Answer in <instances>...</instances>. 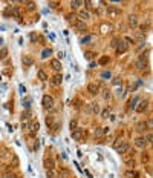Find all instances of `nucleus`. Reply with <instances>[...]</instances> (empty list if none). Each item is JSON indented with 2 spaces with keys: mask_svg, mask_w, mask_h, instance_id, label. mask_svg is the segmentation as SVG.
I'll use <instances>...</instances> for the list:
<instances>
[{
  "mask_svg": "<svg viewBox=\"0 0 153 178\" xmlns=\"http://www.w3.org/2000/svg\"><path fill=\"white\" fill-rule=\"evenodd\" d=\"M147 68V58H145V55L143 54L139 58H138V62H136V69H139V71H143Z\"/></svg>",
  "mask_w": 153,
  "mask_h": 178,
  "instance_id": "nucleus-2",
  "label": "nucleus"
},
{
  "mask_svg": "<svg viewBox=\"0 0 153 178\" xmlns=\"http://www.w3.org/2000/svg\"><path fill=\"white\" fill-rule=\"evenodd\" d=\"M6 55H8V49H6V48H2V49H0V60H5Z\"/></svg>",
  "mask_w": 153,
  "mask_h": 178,
  "instance_id": "nucleus-26",
  "label": "nucleus"
},
{
  "mask_svg": "<svg viewBox=\"0 0 153 178\" xmlns=\"http://www.w3.org/2000/svg\"><path fill=\"white\" fill-rule=\"evenodd\" d=\"M87 91H89V94H92V95H97L99 88H98L97 83H89V85H87Z\"/></svg>",
  "mask_w": 153,
  "mask_h": 178,
  "instance_id": "nucleus-7",
  "label": "nucleus"
},
{
  "mask_svg": "<svg viewBox=\"0 0 153 178\" xmlns=\"http://www.w3.org/2000/svg\"><path fill=\"white\" fill-rule=\"evenodd\" d=\"M90 112H92V114H98L99 112V105H97V103L90 105Z\"/></svg>",
  "mask_w": 153,
  "mask_h": 178,
  "instance_id": "nucleus-23",
  "label": "nucleus"
},
{
  "mask_svg": "<svg viewBox=\"0 0 153 178\" xmlns=\"http://www.w3.org/2000/svg\"><path fill=\"white\" fill-rule=\"evenodd\" d=\"M101 135H103V131H101V129H95V137H97V138H99Z\"/></svg>",
  "mask_w": 153,
  "mask_h": 178,
  "instance_id": "nucleus-38",
  "label": "nucleus"
},
{
  "mask_svg": "<svg viewBox=\"0 0 153 178\" xmlns=\"http://www.w3.org/2000/svg\"><path fill=\"white\" fill-rule=\"evenodd\" d=\"M12 166H14V167H17L18 166V158L17 157H12Z\"/></svg>",
  "mask_w": 153,
  "mask_h": 178,
  "instance_id": "nucleus-36",
  "label": "nucleus"
},
{
  "mask_svg": "<svg viewBox=\"0 0 153 178\" xmlns=\"http://www.w3.org/2000/svg\"><path fill=\"white\" fill-rule=\"evenodd\" d=\"M135 146L136 147H145V146H147V141H145L144 137H138L135 140Z\"/></svg>",
  "mask_w": 153,
  "mask_h": 178,
  "instance_id": "nucleus-13",
  "label": "nucleus"
},
{
  "mask_svg": "<svg viewBox=\"0 0 153 178\" xmlns=\"http://www.w3.org/2000/svg\"><path fill=\"white\" fill-rule=\"evenodd\" d=\"M109 131H110L109 127H104V129H103V134H109Z\"/></svg>",
  "mask_w": 153,
  "mask_h": 178,
  "instance_id": "nucleus-52",
  "label": "nucleus"
},
{
  "mask_svg": "<svg viewBox=\"0 0 153 178\" xmlns=\"http://www.w3.org/2000/svg\"><path fill=\"white\" fill-rule=\"evenodd\" d=\"M135 131H136L138 134H144V132H147V131H149V127H147V123H145V121H139V123H136Z\"/></svg>",
  "mask_w": 153,
  "mask_h": 178,
  "instance_id": "nucleus-3",
  "label": "nucleus"
},
{
  "mask_svg": "<svg viewBox=\"0 0 153 178\" xmlns=\"http://www.w3.org/2000/svg\"><path fill=\"white\" fill-rule=\"evenodd\" d=\"M46 123H48V126H52V117H48L46 118Z\"/></svg>",
  "mask_w": 153,
  "mask_h": 178,
  "instance_id": "nucleus-43",
  "label": "nucleus"
},
{
  "mask_svg": "<svg viewBox=\"0 0 153 178\" xmlns=\"http://www.w3.org/2000/svg\"><path fill=\"white\" fill-rule=\"evenodd\" d=\"M41 105H43L45 109H52V106H54V100H52L51 95H45L43 100H41Z\"/></svg>",
  "mask_w": 153,
  "mask_h": 178,
  "instance_id": "nucleus-1",
  "label": "nucleus"
},
{
  "mask_svg": "<svg viewBox=\"0 0 153 178\" xmlns=\"http://www.w3.org/2000/svg\"><path fill=\"white\" fill-rule=\"evenodd\" d=\"M127 20H129V26H132V28H136V26H138V17H136L135 14H130Z\"/></svg>",
  "mask_w": 153,
  "mask_h": 178,
  "instance_id": "nucleus-10",
  "label": "nucleus"
},
{
  "mask_svg": "<svg viewBox=\"0 0 153 178\" xmlns=\"http://www.w3.org/2000/svg\"><path fill=\"white\" fill-rule=\"evenodd\" d=\"M121 143H123V140H119V138H118L117 141H115V144H113V147H115V149H118V147H119V144H121Z\"/></svg>",
  "mask_w": 153,
  "mask_h": 178,
  "instance_id": "nucleus-40",
  "label": "nucleus"
},
{
  "mask_svg": "<svg viewBox=\"0 0 153 178\" xmlns=\"http://www.w3.org/2000/svg\"><path fill=\"white\" fill-rule=\"evenodd\" d=\"M73 26L77 28L78 31H86V29H87V28H86V23H84V22H80V20H78V22H77Z\"/></svg>",
  "mask_w": 153,
  "mask_h": 178,
  "instance_id": "nucleus-20",
  "label": "nucleus"
},
{
  "mask_svg": "<svg viewBox=\"0 0 153 178\" xmlns=\"http://www.w3.org/2000/svg\"><path fill=\"white\" fill-rule=\"evenodd\" d=\"M86 58H87V60L93 58V52H86Z\"/></svg>",
  "mask_w": 153,
  "mask_h": 178,
  "instance_id": "nucleus-44",
  "label": "nucleus"
},
{
  "mask_svg": "<svg viewBox=\"0 0 153 178\" xmlns=\"http://www.w3.org/2000/svg\"><path fill=\"white\" fill-rule=\"evenodd\" d=\"M87 42H90V37H84V38L81 40V43H87Z\"/></svg>",
  "mask_w": 153,
  "mask_h": 178,
  "instance_id": "nucleus-50",
  "label": "nucleus"
},
{
  "mask_svg": "<svg viewBox=\"0 0 153 178\" xmlns=\"http://www.w3.org/2000/svg\"><path fill=\"white\" fill-rule=\"evenodd\" d=\"M51 55H52V49H49V48H48V49H43V52H41V57H43V58H48V57H51Z\"/></svg>",
  "mask_w": 153,
  "mask_h": 178,
  "instance_id": "nucleus-24",
  "label": "nucleus"
},
{
  "mask_svg": "<svg viewBox=\"0 0 153 178\" xmlns=\"http://www.w3.org/2000/svg\"><path fill=\"white\" fill-rule=\"evenodd\" d=\"M126 177L127 178H139V174L136 170H127L126 172Z\"/></svg>",
  "mask_w": 153,
  "mask_h": 178,
  "instance_id": "nucleus-21",
  "label": "nucleus"
},
{
  "mask_svg": "<svg viewBox=\"0 0 153 178\" xmlns=\"http://www.w3.org/2000/svg\"><path fill=\"white\" fill-rule=\"evenodd\" d=\"M101 77H103V78H109V77H110V72H103Z\"/></svg>",
  "mask_w": 153,
  "mask_h": 178,
  "instance_id": "nucleus-45",
  "label": "nucleus"
},
{
  "mask_svg": "<svg viewBox=\"0 0 153 178\" xmlns=\"http://www.w3.org/2000/svg\"><path fill=\"white\" fill-rule=\"evenodd\" d=\"M69 129H71V131L77 129V120H72V121H71V125H69Z\"/></svg>",
  "mask_w": 153,
  "mask_h": 178,
  "instance_id": "nucleus-33",
  "label": "nucleus"
},
{
  "mask_svg": "<svg viewBox=\"0 0 153 178\" xmlns=\"http://www.w3.org/2000/svg\"><path fill=\"white\" fill-rule=\"evenodd\" d=\"M77 17L81 18V20H90V14H89V11H86V9H81V11H78Z\"/></svg>",
  "mask_w": 153,
  "mask_h": 178,
  "instance_id": "nucleus-8",
  "label": "nucleus"
},
{
  "mask_svg": "<svg viewBox=\"0 0 153 178\" xmlns=\"http://www.w3.org/2000/svg\"><path fill=\"white\" fill-rule=\"evenodd\" d=\"M84 5L87 6V9H92V2H84Z\"/></svg>",
  "mask_w": 153,
  "mask_h": 178,
  "instance_id": "nucleus-48",
  "label": "nucleus"
},
{
  "mask_svg": "<svg viewBox=\"0 0 153 178\" xmlns=\"http://www.w3.org/2000/svg\"><path fill=\"white\" fill-rule=\"evenodd\" d=\"M22 63H23L25 66H31V65H34V58H32L31 55H23V57H22Z\"/></svg>",
  "mask_w": 153,
  "mask_h": 178,
  "instance_id": "nucleus-12",
  "label": "nucleus"
},
{
  "mask_svg": "<svg viewBox=\"0 0 153 178\" xmlns=\"http://www.w3.org/2000/svg\"><path fill=\"white\" fill-rule=\"evenodd\" d=\"M147 107H149V101H147V100H144V101H141V103H139L135 109H136V112H138V114H143Z\"/></svg>",
  "mask_w": 153,
  "mask_h": 178,
  "instance_id": "nucleus-6",
  "label": "nucleus"
},
{
  "mask_svg": "<svg viewBox=\"0 0 153 178\" xmlns=\"http://www.w3.org/2000/svg\"><path fill=\"white\" fill-rule=\"evenodd\" d=\"M51 68H52L54 71L60 72L61 71V63L58 62V60H52V62H51Z\"/></svg>",
  "mask_w": 153,
  "mask_h": 178,
  "instance_id": "nucleus-17",
  "label": "nucleus"
},
{
  "mask_svg": "<svg viewBox=\"0 0 153 178\" xmlns=\"http://www.w3.org/2000/svg\"><path fill=\"white\" fill-rule=\"evenodd\" d=\"M107 14L110 17H118L121 14V9L117 8V6H107Z\"/></svg>",
  "mask_w": 153,
  "mask_h": 178,
  "instance_id": "nucleus-5",
  "label": "nucleus"
},
{
  "mask_svg": "<svg viewBox=\"0 0 153 178\" xmlns=\"http://www.w3.org/2000/svg\"><path fill=\"white\" fill-rule=\"evenodd\" d=\"M38 78H40L41 81H46V80H48V75H46V72L43 71V69H40V71H38Z\"/></svg>",
  "mask_w": 153,
  "mask_h": 178,
  "instance_id": "nucleus-25",
  "label": "nucleus"
},
{
  "mask_svg": "<svg viewBox=\"0 0 153 178\" xmlns=\"http://www.w3.org/2000/svg\"><path fill=\"white\" fill-rule=\"evenodd\" d=\"M126 42H127V43H132V44L135 43V40H133V38H130V37H126Z\"/></svg>",
  "mask_w": 153,
  "mask_h": 178,
  "instance_id": "nucleus-46",
  "label": "nucleus"
},
{
  "mask_svg": "<svg viewBox=\"0 0 153 178\" xmlns=\"http://www.w3.org/2000/svg\"><path fill=\"white\" fill-rule=\"evenodd\" d=\"M61 81H63V75L58 72L57 75H55L54 78H52V85H55V86H58V85H61Z\"/></svg>",
  "mask_w": 153,
  "mask_h": 178,
  "instance_id": "nucleus-19",
  "label": "nucleus"
},
{
  "mask_svg": "<svg viewBox=\"0 0 153 178\" xmlns=\"http://www.w3.org/2000/svg\"><path fill=\"white\" fill-rule=\"evenodd\" d=\"M46 175H48V178H54L55 177L54 170H46Z\"/></svg>",
  "mask_w": 153,
  "mask_h": 178,
  "instance_id": "nucleus-35",
  "label": "nucleus"
},
{
  "mask_svg": "<svg viewBox=\"0 0 153 178\" xmlns=\"http://www.w3.org/2000/svg\"><path fill=\"white\" fill-rule=\"evenodd\" d=\"M66 20H67L71 25H75V23L78 22V17H77V14H73L72 12V14H67V16H66Z\"/></svg>",
  "mask_w": 153,
  "mask_h": 178,
  "instance_id": "nucleus-16",
  "label": "nucleus"
},
{
  "mask_svg": "<svg viewBox=\"0 0 153 178\" xmlns=\"http://www.w3.org/2000/svg\"><path fill=\"white\" fill-rule=\"evenodd\" d=\"M38 127H40L38 121H32V125H31V137H34V135L38 132Z\"/></svg>",
  "mask_w": 153,
  "mask_h": 178,
  "instance_id": "nucleus-18",
  "label": "nucleus"
},
{
  "mask_svg": "<svg viewBox=\"0 0 153 178\" xmlns=\"http://www.w3.org/2000/svg\"><path fill=\"white\" fill-rule=\"evenodd\" d=\"M99 29H101V32H103V34H109V32H112V25H107V23H101Z\"/></svg>",
  "mask_w": 153,
  "mask_h": 178,
  "instance_id": "nucleus-15",
  "label": "nucleus"
},
{
  "mask_svg": "<svg viewBox=\"0 0 153 178\" xmlns=\"http://www.w3.org/2000/svg\"><path fill=\"white\" fill-rule=\"evenodd\" d=\"M43 166H45L46 170H54L55 169V161L52 158H45L43 161Z\"/></svg>",
  "mask_w": 153,
  "mask_h": 178,
  "instance_id": "nucleus-4",
  "label": "nucleus"
},
{
  "mask_svg": "<svg viewBox=\"0 0 153 178\" xmlns=\"http://www.w3.org/2000/svg\"><path fill=\"white\" fill-rule=\"evenodd\" d=\"M26 6H28L29 11H34V9L37 8V5H35V3H32V2H26Z\"/></svg>",
  "mask_w": 153,
  "mask_h": 178,
  "instance_id": "nucleus-28",
  "label": "nucleus"
},
{
  "mask_svg": "<svg viewBox=\"0 0 153 178\" xmlns=\"http://www.w3.org/2000/svg\"><path fill=\"white\" fill-rule=\"evenodd\" d=\"M81 5H83V2H77V0L71 2V6H72V8H78V6H81Z\"/></svg>",
  "mask_w": 153,
  "mask_h": 178,
  "instance_id": "nucleus-31",
  "label": "nucleus"
},
{
  "mask_svg": "<svg viewBox=\"0 0 153 178\" xmlns=\"http://www.w3.org/2000/svg\"><path fill=\"white\" fill-rule=\"evenodd\" d=\"M103 98H104V100H109V98H110V92H109L107 89L103 92Z\"/></svg>",
  "mask_w": 153,
  "mask_h": 178,
  "instance_id": "nucleus-34",
  "label": "nucleus"
},
{
  "mask_svg": "<svg viewBox=\"0 0 153 178\" xmlns=\"http://www.w3.org/2000/svg\"><path fill=\"white\" fill-rule=\"evenodd\" d=\"M141 158H143V161H147V160H149V154H143Z\"/></svg>",
  "mask_w": 153,
  "mask_h": 178,
  "instance_id": "nucleus-49",
  "label": "nucleus"
},
{
  "mask_svg": "<svg viewBox=\"0 0 153 178\" xmlns=\"http://www.w3.org/2000/svg\"><path fill=\"white\" fill-rule=\"evenodd\" d=\"M58 5H60L58 2H49V6H51V8H55V6H58Z\"/></svg>",
  "mask_w": 153,
  "mask_h": 178,
  "instance_id": "nucleus-42",
  "label": "nucleus"
},
{
  "mask_svg": "<svg viewBox=\"0 0 153 178\" xmlns=\"http://www.w3.org/2000/svg\"><path fill=\"white\" fill-rule=\"evenodd\" d=\"M58 175H60L61 178H69V172H67L66 169H63V170H60V174H58Z\"/></svg>",
  "mask_w": 153,
  "mask_h": 178,
  "instance_id": "nucleus-30",
  "label": "nucleus"
},
{
  "mask_svg": "<svg viewBox=\"0 0 153 178\" xmlns=\"http://www.w3.org/2000/svg\"><path fill=\"white\" fill-rule=\"evenodd\" d=\"M109 62V58H106V57H104V58H101V60H99V63H101V65H106V63Z\"/></svg>",
  "mask_w": 153,
  "mask_h": 178,
  "instance_id": "nucleus-47",
  "label": "nucleus"
},
{
  "mask_svg": "<svg viewBox=\"0 0 153 178\" xmlns=\"http://www.w3.org/2000/svg\"><path fill=\"white\" fill-rule=\"evenodd\" d=\"M145 141H147V144H150L152 143V134H147V137H144Z\"/></svg>",
  "mask_w": 153,
  "mask_h": 178,
  "instance_id": "nucleus-37",
  "label": "nucleus"
},
{
  "mask_svg": "<svg viewBox=\"0 0 153 178\" xmlns=\"http://www.w3.org/2000/svg\"><path fill=\"white\" fill-rule=\"evenodd\" d=\"M118 43H119V38H113V40L110 42V46H112V48H117Z\"/></svg>",
  "mask_w": 153,
  "mask_h": 178,
  "instance_id": "nucleus-32",
  "label": "nucleus"
},
{
  "mask_svg": "<svg viewBox=\"0 0 153 178\" xmlns=\"http://www.w3.org/2000/svg\"><path fill=\"white\" fill-rule=\"evenodd\" d=\"M81 137H83V129L77 127V129H73L72 131V138L73 140H81Z\"/></svg>",
  "mask_w": 153,
  "mask_h": 178,
  "instance_id": "nucleus-14",
  "label": "nucleus"
},
{
  "mask_svg": "<svg viewBox=\"0 0 153 178\" xmlns=\"http://www.w3.org/2000/svg\"><path fill=\"white\" fill-rule=\"evenodd\" d=\"M136 101H138V98H133V100H132V101H130V103H129V106H130V107H135Z\"/></svg>",
  "mask_w": 153,
  "mask_h": 178,
  "instance_id": "nucleus-41",
  "label": "nucleus"
},
{
  "mask_svg": "<svg viewBox=\"0 0 153 178\" xmlns=\"http://www.w3.org/2000/svg\"><path fill=\"white\" fill-rule=\"evenodd\" d=\"M3 178H17V177H15V174H14V172H9V170H6V172L3 174Z\"/></svg>",
  "mask_w": 153,
  "mask_h": 178,
  "instance_id": "nucleus-27",
  "label": "nucleus"
},
{
  "mask_svg": "<svg viewBox=\"0 0 153 178\" xmlns=\"http://www.w3.org/2000/svg\"><path fill=\"white\" fill-rule=\"evenodd\" d=\"M109 115H110V109H109V107H106V109L101 112V117H103V118H107Z\"/></svg>",
  "mask_w": 153,
  "mask_h": 178,
  "instance_id": "nucleus-29",
  "label": "nucleus"
},
{
  "mask_svg": "<svg viewBox=\"0 0 153 178\" xmlns=\"http://www.w3.org/2000/svg\"><path fill=\"white\" fill-rule=\"evenodd\" d=\"M117 151H118V154H119V155L126 154V152L129 151V143H127V141H123L121 144H119V147H118Z\"/></svg>",
  "mask_w": 153,
  "mask_h": 178,
  "instance_id": "nucleus-11",
  "label": "nucleus"
},
{
  "mask_svg": "<svg viewBox=\"0 0 153 178\" xmlns=\"http://www.w3.org/2000/svg\"><path fill=\"white\" fill-rule=\"evenodd\" d=\"M115 49H117L118 54H124L127 51V43H126V42H121V40H119V43H118V46L115 48Z\"/></svg>",
  "mask_w": 153,
  "mask_h": 178,
  "instance_id": "nucleus-9",
  "label": "nucleus"
},
{
  "mask_svg": "<svg viewBox=\"0 0 153 178\" xmlns=\"http://www.w3.org/2000/svg\"><path fill=\"white\" fill-rule=\"evenodd\" d=\"M31 117H32V112H31V109H26V111H25V112L22 114V120H25V121H26V120H29Z\"/></svg>",
  "mask_w": 153,
  "mask_h": 178,
  "instance_id": "nucleus-22",
  "label": "nucleus"
},
{
  "mask_svg": "<svg viewBox=\"0 0 153 178\" xmlns=\"http://www.w3.org/2000/svg\"><path fill=\"white\" fill-rule=\"evenodd\" d=\"M112 83H113V85H115V86H118V85H121V78H113V81H112Z\"/></svg>",
  "mask_w": 153,
  "mask_h": 178,
  "instance_id": "nucleus-39",
  "label": "nucleus"
},
{
  "mask_svg": "<svg viewBox=\"0 0 153 178\" xmlns=\"http://www.w3.org/2000/svg\"><path fill=\"white\" fill-rule=\"evenodd\" d=\"M31 40H32V42H35V40H37V36H35V34H31Z\"/></svg>",
  "mask_w": 153,
  "mask_h": 178,
  "instance_id": "nucleus-51",
  "label": "nucleus"
}]
</instances>
